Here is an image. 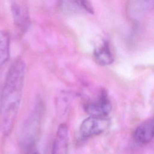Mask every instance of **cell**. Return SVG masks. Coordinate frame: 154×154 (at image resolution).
<instances>
[{
	"instance_id": "1",
	"label": "cell",
	"mask_w": 154,
	"mask_h": 154,
	"mask_svg": "<svg viewBox=\"0 0 154 154\" xmlns=\"http://www.w3.org/2000/svg\"><path fill=\"white\" fill-rule=\"evenodd\" d=\"M26 65L16 60L9 67L2 87L0 99V121L2 132L8 135L18 114L23 91Z\"/></svg>"
},
{
	"instance_id": "8",
	"label": "cell",
	"mask_w": 154,
	"mask_h": 154,
	"mask_svg": "<svg viewBox=\"0 0 154 154\" xmlns=\"http://www.w3.org/2000/svg\"><path fill=\"white\" fill-rule=\"evenodd\" d=\"M60 2L62 10L66 13H94L93 8L87 0H60Z\"/></svg>"
},
{
	"instance_id": "9",
	"label": "cell",
	"mask_w": 154,
	"mask_h": 154,
	"mask_svg": "<svg viewBox=\"0 0 154 154\" xmlns=\"http://www.w3.org/2000/svg\"><path fill=\"white\" fill-rule=\"evenodd\" d=\"M93 56L96 62L100 66H108L111 64L114 61V56L111 51L109 43L104 41L95 48Z\"/></svg>"
},
{
	"instance_id": "11",
	"label": "cell",
	"mask_w": 154,
	"mask_h": 154,
	"mask_svg": "<svg viewBox=\"0 0 154 154\" xmlns=\"http://www.w3.org/2000/svg\"><path fill=\"white\" fill-rule=\"evenodd\" d=\"M132 7L138 13H145L154 9V0H132Z\"/></svg>"
},
{
	"instance_id": "4",
	"label": "cell",
	"mask_w": 154,
	"mask_h": 154,
	"mask_svg": "<svg viewBox=\"0 0 154 154\" xmlns=\"http://www.w3.org/2000/svg\"><path fill=\"white\" fill-rule=\"evenodd\" d=\"M84 109L90 116L95 117H108L111 111V103L106 91L102 89L97 96L84 103Z\"/></svg>"
},
{
	"instance_id": "12",
	"label": "cell",
	"mask_w": 154,
	"mask_h": 154,
	"mask_svg": "<svg viewBox=\"0 0 154 154\" xmlns=\"http://www.w3.org/2000/svg\"><path fill=\"white\" fill-rule=\"evenodd\" d=\"M31 154H40L38 151H34V152H33L32 153H31Z\"/></svg>"
},
{
	"instance_id": "2",
	"label": "cell",
	"mask_w": 154,
	"mask_h": 154,
	"mask_svg": "<svg viewBox=\"0 0 154 154\" xmlns=\"http://www.w3.org/2000/svg\"><path fill=\"white\" fill-rule=\"evenodd\" d=\"M43 116V105L37 102L26 118L20 133L19 143L23 154H31L34 152L38 143Z\"/></svg>"
},
{
	"instance_id": "7",
	"label": "cell",
	"mask_w": 154,
	"mask_h": 154,
	"mask_svg": "<svg viewBox=\"0 0 154 154\" xmlns=\"http://www.w3.org/2000/svg\"><path fill=\"white\" fill-rule=\"evenodd\" d=\"M154 137V119L140 124L134 131V138L139 144H146Z\"/></svg>"
},
{
	"instance_id": "13",
	"label": "cell",
	"mask_w": 154,
	"mask_h": 154,
	"mask_svg": "<svg viewBox=\"0 0 154 154\" xmlns=\"http://www.w3.org/2000/svg\"><path fill=\"white\" fill-rule=\"evenodd\" d=\"M153 119H154V118H153Z\"/></svg>"
},
{
	"instance_id": "10",
	"label": "cell",
	"mask_w": 154,
	"mask_h": 154,
	"mask_svg": "<svg viewBox=\"0 0 154 154\" xmlns=\"http://www.w3.org/2000/svg\"><path fill=\"white\" fill-rule=\"evenodd\" d=\"M10 43L8 33L0 31V69L9 59Z\"/></svg>"
},
{
	"instance_id": "5",
	"label": "cell",
	"mask_w": 154,
	"mask_h": 154,
	"mask_svg": "<svg viewBox=\"0 0 154 154\" xmlns=\"http://www.w3.org/2000/svg\"><path fill=\"white\" fill-rule=\"evenodd\" d=\"M11 9L14 23L20 29H26L30 21L28 8L23 0H12Z\"/></svg>"
},
{
	"instance_id": "6",
	"label": "cell",
	"mask_w": 154,
	"mask_h": 154,
	"mask_svg": "<svg viewBox=\"0 0 154 154\" xmlns=\"http://www.w3.org/2000/svg\"><path fill=\"white\" fill-rule=\"evenodd\" d=\"M69 140L68 127L62 123L57 129L51 154H68Z\"/></svg>"
},
{
	"instance_id": "3",
	"label": "cell",
	"mask_w": 154,
	"mask_h": 154,
	"mask_svg": "<svg viewBox=\"0 0 154 154\" xmlns=\"http://www.w3.org/2000/svg\"><path fill=\"white\" fill-rule=\"evenodd\" d=\"M110 125L108 117H95L90 116L84 119L79 127V135L81 140H87L98 135L106 131Z\"/></svg>"
}]
</instances>
